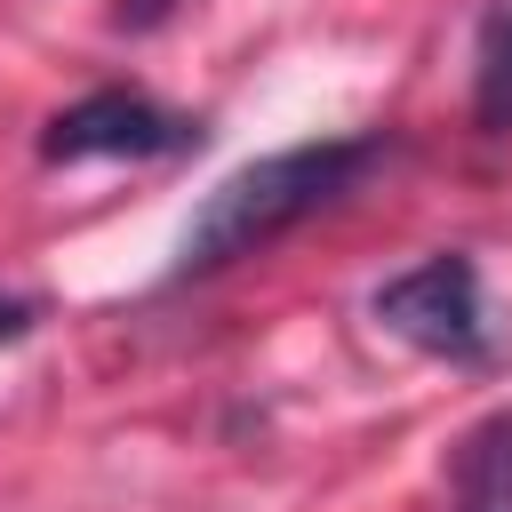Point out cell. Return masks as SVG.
<instances>
[{
  "label": "cell",
  "instance_id": "cell-1",
  "mask_svg": "<svg viewBox=\"0 0 512 512\" xmlns=\"http://www.w3.org/2000/svg\"><path fill=\"white\" fill-rule=\"evenodd\" d=\"M384 160H392V136H320V144H288V152H264V160L232 168L192 208L168 280H208V272L256 256V248H272L280 232H296L320 208H336L344 192H360V176L384 168Z\"/></svg>",
  "mask_w": 512,
  "mask_h": 512
},
{
  "label": "cell",
  "instance_id": "cell-2",
  "mask_svg": "<svg viewBox=\"0 0 512 512\" xmlns=\"http://www.w3.org/2000/svg\"><path fill=\"white\" fill-rule=\"evenodd\" d=\"M376 320H384L400 344L432 352V360H480V352H488L480 272H472V256H456V248L408 264L400 280H384V288H376Z\"/></svg>",
  "mask_w": 512,
  "mask_h": 512
},
{
  "label": "cell",
  "instance_id": "cell-3",
  "mask_svg": "<svg viewBox=\"0 0 512 512\" xmlns=\"http://www.w3.org/2000/svg\"><path fill=\"white\" fill-rule=\"evenodd\" d=\"M192 144H200V120H184L136 88H96L40 128L48 168H64V160H160V152H192Z\"/></svg>",
  "mask_w": 512,
  "mask_h": 512
},
{
  "label": "cell",
  "instance_id": "cell-4",
  "mask_svg": "<svg viewBox=\"0 0 512 512\" xmlns=\"http://www.w3.org/2000/svg\"><path fill=\"white\" fill-rule=\"evenodd\" d=\"M448 488H456V512H512V416H488L464 432Z\"/></svg>",
  "mask_w": 512,
  "mask_h": 512
},
{
  "label": "cell",
  "instance_id": "cell-5",
  "mask_svg": "<svg viewBox=\"0 0 512 512\" xmlns=\"http://www.w3.org/2000/svg\"><path fill=\"white\" fill-rule=\"evenodd\" d=\"M472 120L488 136L512 128V0L480 16V72H472Z\"/></svg>",
  "mask_w": 512,
  "mask_h": 512
},
{
  "label": "cell",
  "instance_id": "cell-6",
  "mask_svg": "<svg viewBox=\"0 0 512 512\" xmlns=\"http://www.w3.org/2000/svg\"><path fill=\"white\" fill-rule=\"evenodd\" d=\"M168 8H176V0H120V8H112V24H128V32H152Z\"/></svg>",
  "mask_w": 512,
  "mask_h": 512
},
{
  "label": "cell",
  "instance_id": "cell-7",
  "mask_svg": "<svg viewBox=\"0 0 512 512\" xmlns=\"http://www.w3.org/2000/svg\"><path fill=\"white\" fill-rule=\"evenodd\" d=\"M24 328H32V304L24 296H0V344H16Z\"/></svg>",
  "mask_w": 512,
  "mask_h": 512
}]
</instances>
